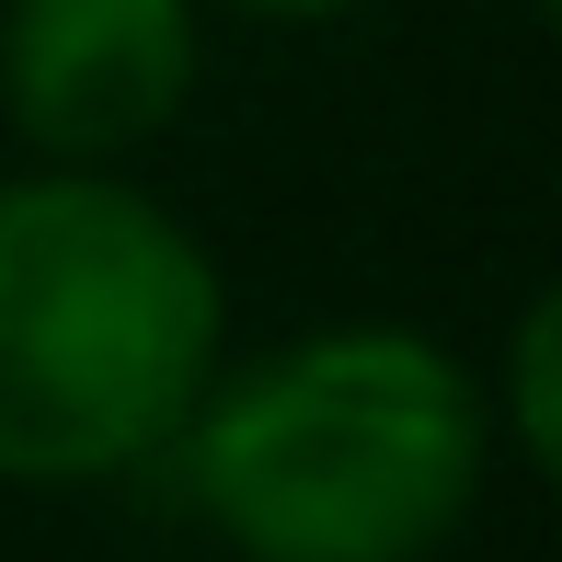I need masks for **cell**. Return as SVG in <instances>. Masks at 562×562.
Returning a JSON list of instances; mask_svg holds the SVG:
<instances>
[{
	"mask_svg": "<svg viewBox=\"0 0 562 562\" xmlns=\"http://www.w3.org/2000/svg\"><path fill=\"white\" fill-rule=\"evenodd\" d=\"M195 0H0V115L46 161L115 172L195 104Z\"/></svg>",
	"mask_w": 562,
	"mask_h": 562,
	"instance_id": "3",
	"label": "cell"
},
{
	"mask_svg": "<svg viewBox=\"0 0 562 562\" xmlns=\"http://www.w3.org/2000/svg\"><path fill=\"white\" fill-rule=\"evenodd\" d=\"M229 12H252V23H345L356 0H229Z\"/></svg>",
	"mask_w": 562,
	"mask_h": 562,
	"instance_id": "5",
	"label": "cell"
},
{
	"mask_svg": "<svg viewBox=\"0 0 562 562\" xmlns=\"http://www.w3.org/2000/svg\"><path fill=\"white\" fill-rule=\"evenodd\" d=\"M161 471L241 562H437L482 517L494 402L414 322H334L218 356Z\"/></svg>",
	"mask_w": 562,
	"mask_h": 562,
	"instance_id": "1",
	"label": "cell"
},
{
	"mask_svg": "<svg viewBox=\"0 0 562 562\" xmlns=\"http://www.w3.org/2000/svg\"><path fill=\"white\" fill-rule=\"evenodd\" d=\"M229 299L161 195L46 161L0 184V482L92 494L161 471L218 379Z\"/></svg>",
	"mask_w": 562,
	"mask_h": 562,
	"instance_id": "2",
	"label": "cell"
},
{
	"mask_svg": "<svg viewBox=\"0 0 562 562\" xmlns=\"http://www.w3.org/2000/svg\"><path fill=\"white\" fill-rule=\"evenodd\" d=\"M482 402H494V448H517L528 471L562 459V299L551 288L517 311V334H505V379H482Z\"/></svg>",
	"mask_w": 562,
	"mask_h": 562,
	"instance_id": "4",
	"label": "cell"
}]
</instances>
